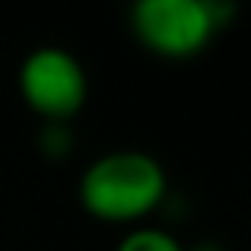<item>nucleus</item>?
<instances>
[{
    "instance_id": "1",
    "label": "nucleus",
    "mask_w": 251,
    "mask_h": 251,
    "mask_svg": "<svg viewBox=\"0 0 251 251\" xmlns=\"http://www.w3.org/2000/svg\"><path fill=\"white\" fill-rule=\"evenodd\" d=\"M166 197V172L150 153L118 150L96 159L80 178L86 213L105 223H137Z\"/></svg>"
},
{
    "instance_id": "2",
    "label": "nucleus",
    "mask_w": 251,
    "mask_h": 251,
    "mask_svg": "<svg viewBox=\"0 0 251 251\" xmlns=\"http://www.w3.org/2000/svg\"><path fill=\"white\" fill-rule=\"evenodd\" d=\"M220 25L223 10L203 0H140L130 10L137 42L166 61H188L201 54Z\"/></svg>"
},
{
    "instance_id": "3",
    "label": "nucleus",
    "mask_w": 251,
    "mask_h": 251,
    "mask_svg": "<svg viewBox=\"0 0 251 251\" xmlns=\"http://www.w3.org/2000/svg\"><path fill=\"white\" fill-rule=\"evenodd\" d=\"M23 102L45 121H67L86 102L83 64L64 48H35L19 67Z\"/></svg>"
},
{
    "instance_id": "4",
    "label": "nucleus",
    "mask_w": 251,
    "mask_h": 251,
    "mask_svg": "<svg viewBox=\"0 0 251 251\" xmlns=\"http://www.w3.org/2000/svg\"><path fill=\"white\" fill-rule=\"evenodd\" d=\"M118 251H184V248L166 229H134L121 239Z\"/></svg>"
}]
</instances>
